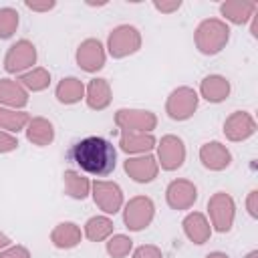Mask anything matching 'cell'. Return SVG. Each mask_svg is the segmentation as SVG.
Instances as JSON below:
<instances>
[{"instance_id": "obj_1", "label": "cell", "mask_w": 258, "mask_h": 258, "mask_svg": "<svg viewBox=\"0 0 258 258\" xmlns=\"http://www.w3.org/2000/svg\"><path fill=\"white\" fill-rule=\"evenodd\" d=\"M73 161L91 175H109L115 169L117 151L111 141L103 137H85L77 141L71 149Z\"/></svg>"}, {"instance_id": "obj_2", "label": "cell", "mask_w": 258, "mask_h": 258, "mask_svg": "<svg viewBox=\"0 0 258 258\" xmlns=\"http://www.w3.org/2000/svg\"><path fill=\"white\" fill-rule=\"evenodd\" d=\"M230 38V28L224 20L206 18L196 28V46L202 54H218Z\"/></svg>"}, {"instance_id": "obj_3", "label": "cell", "mask_w": 258, "mask_h": 258, "mask_svg": "<svg viewBox=\"0 0 258 258\" xmlns=\"http://www.w3.org/2000/svg\"><path fill=\"white\" fill-rule=\"evenodd\" d=\"M107 48L113 58H123L141 48V34L131 24H121L111 30L107 38Z\"/></svg>"}, {"instance_id": "obj_4", "label": "cell", "mask_w": 258, "mask_h": 258, "mask_svg": "<svg viewBox=\"0 0 258 258\" xmlns=\"http://www.w3.org/2000/svg\"><path fill=\"white\" fill-rule=\"evenodd\" d=\"M153 214H155V206H153L151 198H147V196H135L125 206L123 222H125V226L129 230L139 232V230H143V228H147L151 224Z\"/></svg>"}, {"instance_id": "obj_5", "label": "cell", "mask_w": 258, "mask_h": 258, "mask_svg": "<svg viewBox=\"0 0 258 258\" xmlns=\"http://www.w3.org/2000/svg\"><path fill=\"white\" fill-rule=\"evenodd\" d=\"M198 93L191 87H177L175 91H171V95L167 97L165 103V113L173 119V121H185L194 115V111L198 109Z\"/></svg>"}, {"instance_id": "obj_6", "label": "cell", "mask_w": 258, "mask_h": 258, "mask_svg": "<svg viewBox=\"0 0 258 258\" xmlns=\"http://www.w3.org/2000/svg\"><path fill=\"white\" fill-rule=\"evenodd\" d=\"M208 212L212 218V226L218 232H228L234 224V214H236V206L232 196H228L226 191H218L210 198L208 202Z\"/></svg>"}, {"instance_id": "obj_7", "label": "cell", "mask_w": 258, "mask_h": 258, "mask_svg": "<svg viewBox=\"0 0 258 258\" xmlns=\"http://www.w3.org/2000/svg\"><path fill=\"white\" fill-rule=\"evenodd\" d=\"M115 125L123 131L149 133L155 129L157 117L151 111H143V109H119L115 113Z\"/></svg>"}, {"instance_id": "obj_8", "label": "cell", "mask_w": 258, "mask_h": 258, "mask_svg": "<svg viewBox=\"0 0 258 258\" xmlns=\"http://www.w3.org/2000/svg\"><path fill=\"white\" fill-rule=\"evenodd\" d=\"M157 163L165 171H173L185 161V145L177 135H163L157 145Z\"/></svg>"}, {"instance_id": "obj_9", "label": "cell", "mask_w": 258, "mask_h": 258, "mask_svg": "<svg viewBox=\"0 0 258 258\" xmlns=\"http://www.w3.org/2000/svg\"><path fill=\"white\" fill-rule=\"evenodd\" d=\"M34 62H36V48H34V44H32L30 40H26V38L16 40V42L8 48V52H6V56H4V69H6L8 73L26 71V69H30Z\"/></svg>"}, {"instance_id": "obj_10", "label": "cell", "mask_w": 258, "mask_h": 258, "mask_svg": "<svg viewBox=\"0 0 258 258\" xmlns=\"http://www.w3.org/2000/svg\"><path fill=\"white\" fill-rule=\"evenodd\" d=\"M93 200L105 214H117L123 206V191L115 181H95L93 185Z\"/></svg>"}, {"instance_id": "obj_11", "label": "cell", "mask_w": 258, "mask_h": 258, "mask_svg": "<svg viewBox=\"0 0 258 258\" xmlns=\"http://www.w3.org/2000/svg\"><path fill=\"white\" fill-rule=\"evenodd\" d=\"M77 64L87 73H97L105 67V48L101 40L87 38L77 48Z\"/></svg>"}, {"instance_id": "obj_12", "label": "cell", "mask_w": 258, "mask_h": 258, "mask_svg": "<svg viewBox=\"0 0 258 258\" xmlns=\"http://www.w3.org/2000/svg\"><path fill=\"white\" fill-rule=\"evenodd\" d=\"M165 200L173 210H187L198 200V187L189 179H173L165 189Z\"/></svg>"}, {"instance_id": "obj_13", "label": "cell", "mask_w": 258, "mask_h": 258, "mask_svg": "<svg viewBox=\"0 0 258 258\" xmlns=\"http://www.w3.org/2000/svg\"><path fill=\"white\" fill-rule=\"evenodd\" d=\"M125 171L129 173L131 179L139 181V183H149L157 177V171H159V163L153 155L149 153H143L139 157H131L125 161Z\"/></svg>"}, {"instance_id": "obj_14", "label": "cell", "mask_w": 258, "mask_h": 258, "mask_svg": "<svg viewBox=\"0 0 258 258\" xmlns=\"http://www.w3.org/2000/svg\"><path fill=\"white\" fill-rule=\"evenodd\" d=\"M256 131V121L250 113L246 111H236L232 113L226 123H224V135L230 139V141H244L248 139L250 135H254Z\"/></svg>"}, {"instance_id": "obj_15", "label": "cell", "mask_w": 258, "mask_h": 258, "mask_svg": "<svg viewBox=\"0 0 258 258\" xmlns=\"http://www.w3.org/2000/svg\"><path fill=\"white\" fill-rule=\"evenodd\" d=\"M200 159L208 169L222 171V169H226L230 165L232 155L226 149V145H222L220 141H210V143H204L200 147Z\"/></svg>"}, {"instance_id": "obj_16", "label": "cell", "mask_w": 258, "mask_h": 258, "mask_svg": "<svg viewBox=\"0 0 258 258\" xmlns=\"http://www.w3.org/2000/svg\"><path fill=\"white\" fill-rule=\"evenodd\" d=\"M181 226H183L185 236H187L194 244H206V242L210 240L212 228H210V224H208V220H206L204 214H200V212L187 214Z\"/></svg>"}, {"instance_id": "obj_17", "label": "cell", "mask_w": 258, "mask_h": 258, "mask_svg": "<svg viewBox=\"0 0 258 258\" xmlns=\"http://www.w3.org/2000/svg\"><path fill=\"white\" fill-rule=\"evenodd\" d=\"M85 99H87V105L95 111H103L105 107H109L111 103V87L107 83V79H91L89 85H87V91H85Z\"/></svg>"}, {"instance_id": "obj_18", "label": "cell", "mask_w": 258, "mask_h": 258, "mask_svg": "<svg viewBox=\"0 0 258 258\" xmlns=\"http://www.w3.org/2000/svg\"><path fill=\"white\" fill-rule=\"evenodd\" d=\"M258 4L256 2H246V0H228L220 6L222 16H226V20L234 22V24H244L248 22L254 12H256Z\"/></svg>"}, {"instance_id": "obj_19", "label": "cell", "mask_w": 258, "mask_h": 258, "mask_svg": "<svg viewBox=\"0 0 258 258\" xmlns=\"http://www.w3.org/2000/svg\"><path fill=\"white\" fill-rule=\"evenodd\" d=\"M200 93L210 103H220L230 95V81L222 75H210L200 83Z\"/></svg>"}, {"instance_id": "obj_20", "label": "cell", "mask_w": 258, "mask_h": 258, "mask_svg": "<svg viewBox=\"0 0 258 258\" xmlns=\"http://www.w3.org/2000/svg\"><path fill=\"white\" fill-rule=\"evenodd\" d=\"M119 145L125 153H147L155 147V137L151 133L139 131H121Z\"/></svg>"}, {"instance_id": "obj_21", "label": "cell", "mask_w": 258, "mask_h": 258, "mask_svg": "<svg viewBox=\"0 0 258 258\" xmlns=\"http://www.w3.org/2000/svg\"><path fill=\"white\" fill-rule=\"evenodd\" d=\"M0 103L14 109H22L28 103V91L18 81L0 79Z\"/></svg>"}, {"instance_id": "obj_22", "label": "cell", "mask_w": 258, "mask_h": 258, "mask_svg": "<svg viewBox=\"0 0 258 258\" xmlns=\"http://www.w3.org/2000/svg\"><path fill=\"white\" fill-rule=\"evenodd\" d=\"M26 139L34 145H48L52 139H54V129H52V123L44 117H34L28 121L26 125Z\"/></svg>"}, {"instance_id": "obj_23", "label": "cell", "mask_w": 258, "mask_h": 258, "mask_svg": "<svg viewBox=\"0 0 258 258\" xmlns=\"http://www.w3.org/2000/svg\"><path fill=\"white\" fill-rule=\"evenodd\" d=\"M50 242L56 248H62V250L75 248L81 242V228L77 224H73V222H60L50 232Z\"/></svg>"}, {"instance_id": "obj_24", "label": "cell", "mask_w": 258, "mask_h": 258, "mask_svg": "<svg viewBox=\"0 0 258 258\" xmlns=\"http://www.w3.org/2000/svg\"><path fill=\"white\" fill-rule=\"evenodd\" d=\"M85 97V85L77 77H67L56 85V99L64 105L79 103Z\"/></svg>"}, {"instance_id": "obj_25", "label": "cell", "mask_w": 258, "mask_h": 258, "mask_svg": "<svg viewBox=\"0 0 258 258\" xmlns=\"http://www.w3.org/2000/svg\"><path fill=\"white\" fill-rule=\"evenodd\" d=\"M62 177H64V191H67L71 198H75V200H85V198L89 196L91 183H89V179H87L85 175H81V173H77V171H73V169H67Z\"/></svg>"}, {"instance_id": "obj_26", "label": "cell", "mask_w": 258, "mask_h": 258, "mask_svg": "<svg viewBox=\"0 0 258 258\" xmlns=\"http://www.w3.org/2000/svg\"><path fill=\"white\" fill-rule=\"evenodd\" d=\"M113 234V222L107 216H95L85 224V236L91 242H101Z\"/></svg>"}, {"instance_id": "obj_27", "label": "cell", "mask_w": 258, "mask_h": 258, "mask_svg": "<svg viewBox=\"0 0 258 258\" xmlns=\"http://www.w3.org/2000/svg\"><path fill=\"white\" fill-rule=\"evenodd\" d=\"M18 83H20L24 89H28V91H44V89L50 85V73H48L46 69H42V67H36V69H32V71L24 73V75L18 79Z\"/></svg>"}, {"instance_id": "obj_28", "label": "cell", "mask_w": 258, "mask_h": 258, "mask_svg": "<svg viewBox=\"0 0 258 258\" xmlns=\"http://www.w3.org/2000/svg\"><path fill=\"white\" fill-rule=\"evenodd\" d=\"M30 117L26 111H16V109H4L0 107V129L8 131H20L28 125Z\"/></svg>"}, {"instance_id": "obj_29", "label": "cell", "mask_w": 258, "mask_h": 258, "mask_svg": "<svg viewBox=\"0 0 258 258\" xmlns=\"http://www.w3.org/2000/svg\"><path fill=\"white\" fill-rule=\"evenodd\" d=\"M131 246H133V240L125 234H115L109 238L107 242V252L111 258H125L129 252H131Z\"/></svg>"}, {"instance_id": "obj_30", "label": "cell", "mask_w": 258, "mask_h": 258, "mask_svg": "<svg viewBox=\"0 0 258 258\" xmlns=\"http://www.w3.org/2000/svg\"><path fill=\"white\" fill-rule=\"evenodd\" d=\"M18 26V12L14 8H0V38H10Z\"/></svg>"}, {"instance_id": "obj_31", "label": "cell", "mask_w": 258, "mask_h": 258, "mask_svg": "<svg viewBox=\"0 0 258 258\" xmlns=\"http://www.w3.org/2000/svg\"><path fill=\"white\" fill-rule=\"evenodd\" d=\"M133 258H163L161 250L157 246H151V244H143L139 246L135 252H133Z\"/></svg>"}, {"instance_id": "obj_32", "label": "cell", "mask_w": 258, "mask_h": 258, "mask_svg": "<svg viewBox=\"0 0 258 258\" xmlns=\"http://www.w3.org/2000/svg\"><path fill=\"white\" fill-rule=\"evenodd\" d=\"M18 147V139L6 131H0V153H8L14 151Z\"/></svg>"}, {"instance_id": "obj_33", "label": "cell", "mask_w": 258, "mask_h": 258, "mask_svg": "<svg viewBox=\"0 0 258 258\" xmlns=\"http://www.w3.org/2000/svg\"><path fill=\"white\" fill-rule=\"evenodd\" d=\"M0 258H30V252L24 246H10L0 252Z\"/></svg>"}, {"instance_id": "obj_34", "label": "cell", "mask_w": 258, "mask_h": 258, "mask_svg": "<svg viewBox=\"0 0 258 258\" xmlns=\"http://www.w3.org/2000/svg\"><path fill=\"white\" fill-rule=\"evenodd\" d=\"M24 4H26V8H30V10H38V12H44V10L54 8V0H46V2H34V0H26Z\"/></svg>"}, {"instance_id": "obj_35", "label": "cell", "mask_w": 258, "mask_h": 258, "mask_svg": "<svg viewBox=\"0 0 258 258\" xmlns=\"http://www.w3.org/2000/svg\"><path fill=\"white\" fill-rule=\"evenodd\" d=\"M153 6L159 12H173V10H177L181 6V2L179 0H173V2H153Z\"/></svg>"}, {"instance_id": "obj_36", "label": "cell", "mask_w": 258, "mask_h": 258, "mask_svg": "<svg viewBox=\"0 0 258 258\" xmlns=\"http://www.w3.org/2000/svg\"><path fill=\"white\" fill-rule=\"evenodd\" d=\"M256 198H258V191L252 189L250 196H248V212L252 218H258V208H256Z\"/></svg>"}, {"instance_id": "obj_37", "label": "cell", "mask_w": 258, "mask_h": 258, "mask_svg": "<svg viewBox=\"0 0 258 258\" xmlns=\"http://www.w3.org/2000/svg\"><path fill=\"white\" fill-rule=\"evenodd\" d=\"M8 246H10V238L0 232V250H2V248H8Z\"/></svg>"}, {"instance_id": "obj_38", "label": "cell", "mask_w": 258, "mask_h": 258, "mask_svg": "<svg viewBox=\"0 0 258 258\" xmlns=\"http://www.w3.org/2000/svg\"><path fill=\"white\" fill-rule=\"evenodd\" d=\"M206 258H228L224 252H212V254H208Z\"/></svg>"}, {"instance_id": "obj_39", "label": "cell", "mask_w": 258, "mask_h": 258, "mask_svg": "<svg viewBox=\"0 0 258 258\" xmlns=\"http://www.w3.org/2000/svg\"><path fill=\"white\" fill-rule=\"evenodd\" d=\"M246 258H258V252H250Z\"/></svg>"}]
</instances>
